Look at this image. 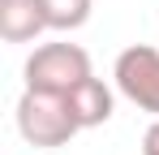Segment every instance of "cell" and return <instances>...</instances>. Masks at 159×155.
<instances>
[{
  "label": "cell",
  "mask_w": 159,
  "mask_h": 155,
  "mask_svg": "<svg viewBox=\"0 0 159 155\" xmlns=\"http://www.w3.org/2000/svg\"><path fill=\"white\" fill-rule=\"evenodd\" d=\"M26 91H39V95H69L73 86H82L86 78H95L90 69V52L78 48V43H43L26 56Z\"/></svg>",
  "instance_id": "cell-1"
},
{
  "label": "cell",
  "mask_w": 159,
  "mask_h": 155,
  "mask_svg": "<svg viewBox=\"0 0 159 155\" xmlns=\"http://www.w3.org/2000/svg\"><path fill=\"white\" fill-rule=\"evenodd\" d=\"M13 116H17V134L30 147H65L82 129L60 95H39V91H22Z\"/></svg>",
  "instance_id": "cell-2"
},
{
  "label": "cell",
  "mask_w": 159,
  "mask_h": 155,
  "mask_svg": "<svg viewBox=\"0 0 159 155\" xmlns=\"http://www.w3.org/2000/svg\"><path fill=\"white\" fill-rule=\"evenodd\" d=\"M116 91L129 103H138L142 112H155L159 116V48H146V43H133L116 56Z\"/></svg>",
  "instance_id": "cell-3"
},
{
  "label": "cell",
  "mask_w": 159,
  "mask_h": 155,
  "mask_svg": "<svg viewBox=\"0 0 159 155\" xmlns=\"http://www.w3.org/2000/svg\"><path fill=\"white\" fill-rule=\"evenodd\" d=\"M65 108L73 112V121H78L82 129H95V125H107V121H112L116 95H112V86H107L103 78H86L82 86H73V91L65 95Z\"/></svg>",
  "instance_id": "cell-4"
},
{
  "label": "cell",
  "mask_w": 159,
  "mask_h": 155,
  "mask_svg": "<svg viewBox=\"0 0 159 155\" xmlns=\"http://www.w3.org/2000/svg\"><path fill=\"white\" fill-rule=\"evenodd\" d=\"M48 30L43 0H0V39L4 43H34Z\"/></svg>",
  "instance_id": "cell-5"
},
{
  "label": "cell",
  "mask_w": 159,
  "mask_h": 155,
  "mask_svg": "<svg viewBox=\"0 0 159 155\" xmlns=\"http://www.w3.org/2000/svg\"><path fill=\"white\" fill-rule=\"evenodd\" d=\"M90 9H95V0H43L48 30H78L90 22Z\"/></svg>",
  "instance_id": "cell-6"
},
{
  "label": "cell",
  "mask_w": 159,
  "mask_h": 155,
  "mask_svg": "<svg viewBox=\"0 0 159 155\" xmlns=\"http://www.w3.org/2000/svg\"><path fill=\"white\" fill-rule=\"evenodd\" d=\"M142 155H159V116L146 125V134H142Z\"/></svg>",
  "instance_id": "cell-7"
}]
</instances>
